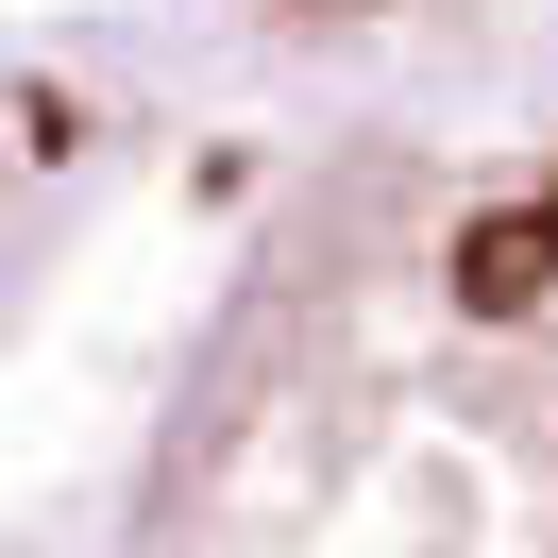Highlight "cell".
I'll return each instance as SVG.
<instances>
[{
  "mask_svg": "<svg viewBox=\"0 0 558 558\" xmlns=\"http://www.w3.org/2000/svg\"><path fill=\"white\" fill-rule=\"evenodd\" d=\"M136 558H558V136L322 186L186 355Z\"/></svg>",
  "mask_w": 558,
  "mask_h": 558,
  "instance_id": "cell-1",
  "label": "cell"
},
{
  "mask_svg": "<svg viewBox=\"0 0 558 558\" xmlns=\"http://www.w3.org/2000/svg\"><path fill=\"white\" fill-rule=\"evenodd\" d=\"M17 238H35V102L0 85V288H17Z\"/></svg>",
  "mask_w": 558,
  "mask_h": 558,
  "instance_id": "cell-2",
  "label": "cell"
}]
</instances>
